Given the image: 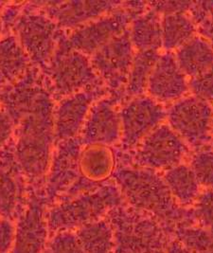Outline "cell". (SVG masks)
I'll use <instances>...</instances> for the list:
<instances>
[{
  "instance_id": "6da1fadb",
  "label": "cell",
  "mask_w": 213,
  "mask_h": 253,
  "mask_svg": "<svg viewBox=\"0 0 213 253\" xmlns=\"http://www.w3.org/2000/svg\"><path fill=\"white\" fill-rule=\"evenodd\" d=\"M56 101L44 78H27L5 93L1 106L15 124L13 149L30 188L43 189L56 146Z\"/></svg>"
},
{
  "instance_id": "7a4b0ae2",
  "label": "cell",
  "mask_w": 213,
  "mask_h": 253,
  "mask_svg": "<svg viewBox=\"0 0 213 253\" xmlns=\"http://www.w3.org/2000/svg\"><path fill=\"white\" fill-rule=\"evenodd\" d=\"M112 180L121 190L126 205L156 219L162 226L182 217L181 207L159 172L124 164L117 168Z\"/></svg>"
},
{
  "instance_id": "3957f363",
  "label": "cell",
  "mask_w": 213,
  "mask_h": 253,
  "mask_svg": "<svg viewBox=\"0 0 213 253\" xmlns=\"http://www.w3.org/2000/svg\"><path fill=\"white\" fill-rule=\"evenodd\" d=\"M124 204L121 190L113 180L88 192L63 198L47 210L46 219L50 235L76 231L92 222L105 218L112 210Z\"/></svg>"
},
{
  "instance_id": "277c9868",
  "label": "cell",
  "mask_w": 213,
  "mask_h": 253,
  "mask_svg": "<svg viewBox=\"0 0 213 253\" xmlns=\"http://www.w3.org/2000/svg\"><path fill=\"white\" fill-rule=\"evenodd\" d=\"M11 34L17 38L33 66L42 71L68 35L34 2L25 3L22 12L11 28Z\"/></svg>"
},
{
  "instance_id": "5b68a950",
  "label": "cell",
  "mask_w": 213,
  "mask_h": 253,
  "mask_svg": "<svg viewBox=\"0 0 213 253\" xmlns=\"http://www.w3.org/2000/svg\"><path fill=\"white\" fill-rule=\"evenodd\" d=\"M43 73L56 102L76 93L106 87L93 68L89 56L70 47L67 37Z\"/></svg>"
},
{
  "instance_id": "8992f818",
  "label": "cell",
  "mask_w": 213,
  "mask_h": 253,
  "mask_svg": "<svg viewBox=\"0 0 213 253\" xmlns=\"http://www.w3.org/2000/svg\"><path fill=\"white\" fill-rule=\"evenodd\" d=\"M115 230L114 253H165L169 241L156 219L124 204L106 216Z\"/></svg>"
},
{
  "instance_id": "52a82bcc",
  "label": "cell",
  "mask_w": 213,
  "mask_h": 253,
  "mask_svg": "<svg viewBox=\"0 0 213 253\" xmlns=\"http://www.w3.org/2000/svg\"><path fill=\"white\" fill-rule=\"evenodd\" d=\"M149 8L147 2H124L122 7L68 33L70 47L91 57L115 37L127 32L136 16Z\"/></svg>"
},
{
  "instance_id": "ba28073f",
  "label": "cell",
  "mask_w": 213,
  "mask_h": 253,
  "mask_svg": "<svg viewBox=\"0 0 213 253\" xmlns=\"http://www.w3.org/2000/svg\"><path fill=\"white\" fill-rule=\"evenodd\" d=\"M133 152L132 159L125 164L165 172L182 163L189 154V147L169 125L162 124Z\"/></svg>"
},
{
  "instance_id": "9c48e42d",
  "label": "cell",
  "mask_w": 213,
  "mask_h": 253,
  "mask_svg": "<svg viewBox=\"0 0 213 253\" xmlns=\"http://www.w3.org/2000/svg\"><path fill=\"white\" fill-rule=\"evenodd\" d=\"M122 150L131 152L167 120V109L148 95L124 101L120 109Z\"/></svg>"
},
{
  "instance_id": "30bf717a",
  "label": "cell",
  "mask_w": 213,
  "mask_h": 253,
  "mask_svg": "<svg viewBox=\"0 0 213 253\" xmlns=\"http://www.w3.org/2000/svg\"><path fill=\"white\" fill-rule=\"evenodd\" d=\"M213 116L211 104L195 96L182 98L167 110L169 126L195 148H203L210 141Z\"/></svg>"
},
{
  "instance_id": "8fae6325",
  "label": "cell",
  "mask_w": 213,
  "mask_h": 253,
  "mask_svg": "<svg viewBox=\"0 0 213 253\" xmlns=\"http://www.w3.org/2000/svg\"><path fill=\"white\" fill-rule=\"evenodd\" d=\"M129 30L115 37L90 59L93 68L110 94L124 98V90L135 55Z\"/></svg>"
},
{
  "instance_id": "7c38bea8",
  "label": "cell",
  "mask_w": 213,
  "mask_h": 253,
  "mask_svg": "<svg viewBox=\"0 0 213 253\" xmlns=\"http://www.w3.org/2000/svg\"><path fill=\"white\" fill-rule=\"evenodd\" d=\"M43 189L30 188L27 205L16 219V233L11 253H44L49 241L47 226L48 210Z\"/></svg>"
},
{
  "instance_id": "4fadbf2b",
  "label": "cell",
  "mask_w": 213,
  "mask_h": 253,
  "mask_svg": "<svg viewBox=\"0 0 213 253\" xmlns=\"http://www.w3.org/2000/svg\"><path fill=\"white\" fill-rule=\"evenodd\" d=\"M83 145L80 138L57 143L43 186V193L49 206L66 196L81 178L79 157Z\"/></svg>"
},
{
  "instance_id": "5bb4252c",
  "label": "cell",
  "mask_w": 213,
  "mask_h": 253,
  "mask_svg": "<svg viewBox=\"0 0 213 253\" xmlns=\"http://www.w3.org/2000/svg\"><path fill=\"white\" fill-rule=\"evenodd\" d=\"M121 101L123 97L109 94L92 105L80 134L83 144L115 146L122 141Z\"/></svg>"
},
{
  "instance_id": "9a60e30c",
  "label": "cell",
  "mask_w": 213,
  "mask_h": 253,
  "mask_svg": "<svg viewBox=\"0 0 213 253\" xmlns=\"http://www.w3.org/2000/svg\"><path fill=\"white\" fill-rule=\"evenodd\" d=\"M34 4L68 34L119 9L124 2L109 0H54L35 1Z\"/></svg>"
},
{
  "instance_id": "2e32d148",
  "label": "cell",
  "mask_w": 213,
  "mask_h": 253,
  "mask_svg": "<svg viewBox=\"0 0 213 253\" xmlns=\"http://www.w3.org/2000/svg\"><path fill=\"white\" fill-rule=\"evenodd\" d=\"M109 94L106 87H101L76 93L57 101L53 114L56 144L79 138L92 105Z\"/></svg>"
},
{
  "instance_id": "e0dca14e",
  "label": "cell",
  "mask_w": 213,
  "mask_h": 253,
  "mask_svg": "<svg viewBox=\"0 0 213 253\" xmlns=\"http://www.w3.org/2000/svg\"><path fill=\"white\" fill-rule=\"evenodd\" d=\"M189 90L187 77L180 69L173 52L161 53L150 76L146 95L164 104L179 101Z\"/></svg>"
},
{
  "instance_id": "ac0fdd59",
  "label": "cell",
  "mask_w": 213,
  "mask_h": 253,
  "mask_svg": "<svg viewBox=\"0 0 213 253\" xmlns=\"http://www.w3.org/2000/svg\"><path fill=\"white\" fill-rule=\"evenodd\" d=\"M117 154L111 146L104 144H85L79 157L80 174L95 184H104L111 180L116 172Z\"/></svg>"
},
{
  "instance_id": "d6986e66",
  "label": "cell",
  "mask_w": 213,
  "mask_h": 253,
  "mask_svg": "<svg viewBox=\"0 0 213 253\" xmlns=\"http://www.w3.org/2000/svg\"><path fill=\"white\" fill-rule=\"evenodd\" d=\"M33 67L14 35L7 34L0 39V89L17 83Z\"/></svg>"
},
{
  "instance_id": "ffe728a7",
  "label": "cell",
  "mask_w": 213,
  "mask_h": 253,
  "mask_svg": "<svg viewBox=\"0 0 213 253\" xmlns=\"http://www.w3.org/2000/svg\"><path fill=\"white\" fill-rule=\"evenodd\" d=\"M180 69L191 79L213 68V46L200 36H194L174 54Z\"/></svg>"
},
{
  "instance_id": "44dd1931",
  "label": "cell",
  "mask_w": 213,
  "mask_h": 253,
  "mask_svg": "<svg viewBox=\"0 0 213 253\" xmlns=\"http://www.w3.org/2000/svg\"><path fill=\"white\" fill-rule=\"evenodd\" d=\"M161 19L162 15L149 7L146 12L133 20L129 28V35L136 52L160 51L162 48Z\"/></svg>"
},
{
  "instance_id": "7402d4cb",
  "label": "cell",
  "mask_w": 213,
  "mask_h": 253,
  "mask_svg": "<svg viewBox=\"0 0 213 253\" xmlns=\"http://www.w3.org/2000/svg\"><path fill=\"white\" fill-rule=\"evenodd\" d=\"M162 176L179 207H191L201 194V185L189 165L181 163L163 172Z\"/></svg>"
},
{
  "instance_id": "603a6c76",
  "label": "cell",
  "mask_w": 213,
  "mask_h": 253,
  "mask_svg": "<svg viewBox=\"0 0 213 253\" xmlns=\"http://www.w3.org/2000/svg\"><path fill=\"white\" fill-rule=\"evenodd\" d=\"M162 48L169 52L179 49L196 36V25L185 12L162 15Z\"/></svg>"
},
{
  "instance_id": "cb8c5ba5",
  "label": "cell",
  "mask_w": 213,
  "mask_h": 253,
  "mask_svg": "<svg viewBox=\"0 0 213 253\" xmlns=\"http://www.w3.org/2000/svg\"><path fill=\"white\" fill-rule=\"evenodd\" d=\"M74 232L85 253H115V230L107 217L87 224Z\"/></svg>"
},
{
  "instance_id": "d4e9b609",
  "label": "cell",
  "mask_w": 213,
  "mask_h": 253,
  "mask_svg": "<svg viewBox=\"0 0 213 253\" xmlns=\"http://www.w3.org/2000/svg\"><path fill=\"white\" fill-rule=\"evenodd\" d=\"M160 55V51L157 50L135 52L134 62L124 87V98H127L125 101L147 94L148 82Z\"/></svg>"
},
{
  "instance_id": "484cf974",
  "label": "cell",
  "mask_w": 213,
  "mask_h": 253,
  "mask_svg": "<svg viewBox=\"0 0 213 253\" xmlns=\"http://www.w3.org/2000/svg\"><path fill=\"white\" fill-rule=\"evenodd\" d=\"M175 239L195 253H213V231L196 225L180 224L174 230Z\"/></svg>"
},
{
  "instance_id": "4316f807",
  "label": "cell",
  "mask_w": 213,
  "mask_h": 253,
  "mask_svg": "<svg viewBox=\"0 0 213 253\" xmlns=\"http://www.w3.org/2000/svg\"><path fill=\"white\" fill-rule=\"evenodd\" d=\"M190 166L201 187L213 190V150L204 148L196 152Z\"/></svg>"
},
{
  "instance_id": "83f0119b",
  "label": "cell",
  "mask_w": 213,
  "mask_h": 253,
  "mask_svg": "<svg viewBox=\"0 0 213 253\" xmlns=\"http://www.w3.org/2000/svg\"><path fill=\"white\" fill-rule=\"evenodd\" d=\"M191 207V215L195 221L194 225L213 231V190L201 192Z\"/></svg>"
},
{
  "instance_id": "f1b7e54d",
  "label": "cell",
  "mask_w": 213,
  "mask_h": 253,
  "mask_svg": "<svg viewBox=\"0 0 213 253\" xmlns=\"http://www.w3.org/2000/svg\"><path fill=\"white\" fill-rule=\"evenodd\" d=\"M48 253H85L74 231L52 234L47 245Z\"/></svg>"
},
{
  "instance_id": "f546056e",
  "label": "cell",
  "mask_w": 213,
  "mask_h": 253,
  "mask_svg": "<svg viewBox=\"0 0 213 253\" xmlns=\"http://www.w3.org/2000/svg\"><path fill=\"white\" fill-rule=\"evenodd\" d=\"M189 87L193 96L208 103H213V68L202 75L191 79Z\"/></svg>"
},
{
  "instance_id": "4dcf8cb0",
  "label": "cell",
  "mask_w": 213,
  "mask_h": 253,
  "mask_svg": "<svg viewBox=\"0 0 213 253\" xmlns=\"http://www.w3.org/2000/svg\"><path fill=\"white\" fill-rule=\"evenodd\" d=\"M15 222L9 219L0 220V253H11L15 241Z\"/></svg>"
},
{
  "instance_id": "1f68e13d",
  "label": "cell",
  "mask_w": 213,
  "mask_h": 253,
  "mask_svg": "<svg viewBox=\"0 0 213 253\" xmlns=\"http://www.w3.org/2000/svg\"><path fill=\"white\" fill-rule=\"evenodd\" d=\"M15 124L11 115L0 104V151L7 147L14 138Z\"/></svg>"
},
{
  "instance_id": "d6a6232c",
  "label": "cell",
  "mask_w": 213,
  "mask_h": 253,
  "mask_svg": "<svg viewBox=\"0 0 213 253\" xmlns=\"http://www.w3.org/2000/svg\"><path fill=\"white\" fill-rule=\"evenodd\" d=\"M193 2L190 1H157V2H149V7L157 11L161 15L176 13V12H185L190 11Z\"/></svg>"
},
{
  "instance_id": "836d02e7",
  "label": "cell",
  "mask_w": 213,
  "mask_h": 253,
  "mask_svg": "<svg viewBox=\"0 0 213 253\" xmlns=\"http://www.w3.org/2000/svg\"><path fill=\"white\" fill-rule=\"evenodd\" d=\"M165 253H195L180 243L175 238L172 241L169 242L168 247Z\"/></svg>"
},
{
  "instance_id": "e575fe53",
  "label": "cell",
  "mask_w": 213,
  "mask_h": 253,
  "mask_svg": "<svg viewBox=\"0 0 213 253\" xmlns=\"http://www.w3.org/2000/svg\"><path fill=\"white\" fill-rule=\"evenodd\" d=\"M0 11V39L6 35V32H5V27H4V23H3V19H2V14H1Z\"/></svg>"
},
{
  "instance_id": "d590c367",
  "label": "cell",
  "mask_w": 213,
  "mask_h": 253,
  "mask_svg": "<svg viewBox=\"0 0 213 253\" xmlns=\"http://www.w3.org/2000/svg\"><path fill=\"white\" fill-rule=\"evenodd\" d=\"M212 136H213V125H212Z\"/></svg>"
},
{
  "instance_id": "8d00e7d4",
  "label": "cell",
  "mask_w": 213,
  "mask_h": 253,
  "mask_svg": "<svg viewBox=\"0 0 213 253\" xmlns=\"http://www.w3.org/2000/svg\"><path fill=\"white\" fill-rule=\"evenodd\" d=\"M48 253V251H47V249H46V251H45V253Z\"/></svg>"
},
{
  "instance_id": "74e56055",
  "label": "cell",
  "mask_w": 213,
  "mask_h": 253,
  "mask_svg": "<svg viewBox=\"0 0 213 253\" xmlns=\"http://www.w3.org/2000/svg\"><path fill=\"white\" fill-rule=\"evenodd\" d=\"M1 219H2V218H1V216H0V220H1Z\"/></svg>"
},
{
  "instance_id": "f35d334b",
  "label": "cell",
  "mask_w": 213,
  "mask_h": 253,
  "mask_svg": "<svg viewBox=\"0 0 213 253\" xmlns=\"http://www.w3.org/2000/svg\"></svg>"
}]
</instances>
